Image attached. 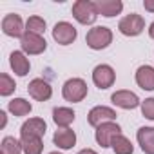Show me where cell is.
Listing matches in <instances>:
<instances>
[{"instance_id": "6da1fadb", "label": "cell", "mask_w": 154, "mask_h": 154, "mask_svg": "<svg viewBox=\"0 0 154 154\" xmlns=\"http://www.w3.org/2000/svg\"><path fill=\"white\" fill-rule=\"evenodd\" d=\"M71 11H72L74 20L82 26H93L96 22V18L100 17L98 9H96V4L91 2V0H76L72 4Z\"/></svg>"}, {"instance_id": "7a4b0ae2", "label": "cell", "mask_w": 154, "mask_h": 154, "mask_svg": "<svg viewBox=\"0 0 154 154\" xmlns=\"http://www.w3.org/2000/svg\"><path fill=\"white\" fill-rule=\"evenodd\" d=\"M62 96L69 103H80L87 98V82L84 78H69L62 87Z\"/></svg>"}, {"instance_id": "3957f363", "label": "cell", "mask_w": 154, "mask_h": 154, "mask_svg": "<svg viewBox=\"0 0 154 154\" xmlns=\"http://www.w3.org/2000/svg\"><path fill=\"white\" fill-rule=\"evenodd\" d=\"M85 44L93 51H102L107 49L112 44V31L105 26H94L93 29L87 31L85 35Z\"/></svg>"}, {"instance_id": "277c9868", "label": "cell", "mask_w": 154, "mask_h": 154, "mask_svg": "<svg viewBox=\"0 0 154 154\" xmlns=\"http://www.w3.org/2000/svg\"><path fill=\"white\" fill-rule=\"evenodd\" d=\"M114 82H116V71L109 63H98L93 69V84L100 91H105V89L112 87Z\"/></svg>"}, {"instance_id": "5b68a950", "label": "cell", "mask_w": 154, "mask_h": 154, "mask_svg": "<svg viewBox=\"0 0 154 154\" xmlns=\"http://www.w3.org/2000/svg\"><path fill=\"white\" fill-rule=\"evenodd\" d=\"M145 29V20L141 15L138 13H131V15H125L120 22H118V31L123 35V36H138L141 35Z\"/></svg>"}, {"instance_id": "8992f818", "label": "cell", "mask_w": 154, "mask_h": 154, "mask_svg": "<svg viewBox=\"0 0 154 154\" xmlns=\"http://www.w3.org/2000/svg\"><path fill=\"white\" fill-rule=\"evenodd\" d=\"M122 134V127L116 123V122H107V123H102L100 127H96L94 131V140L96 143L102 147V149H109L112 140L116 136Z\"/></svg>"}, {"instance_id": "52a82bcc", "label": "cell", "mask_w": 154, "mask_h": 154, "mask_svg": "<svg viewBox=\"0 0 154 154\" xmlns=\"http://www.w3.org/2000/svg\"><path fill=\"white\" fill-rule=\"evenodd\" d=\"M76 38H78V31L71 22H56L53 27V40L60 45H71Z\"/></svg>"}, {"instance_id": "ba28073f", "label": "cell", "mask_w": 154, "mask_h": 154, "mask_svg": "<svg viewBox=\"0 0 154 154\" xmlns=\"http://www.w3.org/2000/svg\"><path fill=\"white\" fill-rule=\"evenodd\" d=\"M47 49V42L44 36L40 35H33V33H26L20 38V51H24L27 56H35V54H42Z\"/></svg>"}, {"instance_id": "9c48e42d", "label": "cell", "mask_w": 154, "mask_h": 154, "mask_svg": "<svg viewBox=\"0 0 154 154\" xmlns=\"http://www.w3.org/2000/svg\"><path fill=\"white\" fill-rule=\"evenodd\" d=\"M2 33L11 38H22L26 35V24L20 15L9 13L2 18Z\"/></svg>"}, {"instance_id": "30bf717a", "label": "cell", "mask_w": 154, "mask_h": 154, "mask_svg": "<svg viewBox=\"0 0 154 154\" xmlns=\"http://www.w3.org/2000/svg\"><path fill=\"white\" fill-rule=\"evenodd\" d=\"M116 111L112 107H107V105H96L89 111L87 114V122L91 127H100L102 123H107V122H114L116 120Z\"/></svg>"}, {"instance_id": "8fae6325", "label": "cell", "mask_w": 154, "mask_h": 154, "mask_svg": "<svg viewBox=\"0 0 154 154\" xmlns=\"http://www.w3.org/2000/svg\"><path fill=\"white\" fill-rule=\"evenodd\" d=\"M27 93L33 100L36 102H47L53 96V87L47 80L44 78H33L27 85Z\"/></svg>"}, {"instance_id": "7c38bea8", "label": "cell", "mask_w": 154, "mask_h": 154, "mask_svg": "<svg viewBox=\"0 0 154 154\" xmlns=\"http://www.w3.org/2000/svg\"><path fill=\"white\" fill-rule=\"evenodd\" d=\"M111 102L116 107L125 109V111H132V109H136V107L141 105V100L138 98V94L132 93V91H127V89H122V91L112 93L111 94Z\"/></svg>"}, {"instance_id": "4fadbf2b", "label": "cell", "mask_w": 154, "mask_h": 154, "mask_svg": "<svg viewBox=\"0 0 154 154\" xmlns=\"http://www.w3.org/2000/svg\"><path fill=\"white\" fill-rule=\"evenodd\" d=\"M47 131V123L44 118H29L20 127V138H44Z\"/></svg>"}, {"instance_id": "5bb4252c", "label": "cell", "mask_w": 154, "mask_h": 154, "mask_svg": "<svg viewBox=\"0 0 154 154\" xmlns=\"http://www.w3.org/2000/svg\"><path fill=\"white\" fill-rule=\"evenodd\" d=\"M9 65H11L13 72L17 76H20V78L27 76V72L31 71V62L24 51H13L9 54Z\"/></svg>"}, {"instance_id": "9a60e30c", "label": "cell", "mask_w": 154, "mask_h": 154, "mask_svg": "<svg viewBox=\"0 0 154 154\" xmlns=\"http://www.w3.org/2000/svg\"><path fill=\"white\" fill-rule=\"evenodd\" d=\"M134 80L138 84L140 89L143 91H154V67L152 65H140L136 69V74H134Z\"/></svg>"}, {"instance_id": "2e32d148", "label": "cell", "mask_w": 154, "mask_h": 154, "mask_svg": "<svg viewBox=\"0 0 154 154\" xmlns=\"http://www.w3.org/2000/svg\"><path fill=\"white\" fill-rule=\"evenodd\" d=\"M53 143L62 149V150H69L76 145V132L67 127V129H58L54 134H53Z\"/></svg>"}, {"instance_id": "e0dca14e", "label": "cell", "mask_w": 154, "mask_h": 154, "mask_svg": "<svg viewBox=\"0 0 154 154\" xmlns=\"http://www.w3.org/2000/svg\"><path fill=\"white\" fill-rule=\"evenodd\" d=\"M96 9L98 15L105 17V18H112L116 15H120L123 11V2L122 0H96Z\"/></svg>"}, {"instance_id": "ac0fdd59", "label": "cell", "mask_w": 154, "mask_h": 154, "mask_svg": "<svg viewBox=\"0 0 154 154\" xmlns=\"http://www.w3.org/2000/svg\"><path fill=\"white\" fill-rule=\"evenodd\" d=\"M136 140L145 154H154V127H140L136 132Z\"/></svg>"}, {"instance_id": "d6986e66", "label": "cell", "mask_w": 154, "mask_h": 154, "mask_svg": "<svg viewBox=\"0 0 154 154\" xmlns=\"http://www.w3.org/2000/svg\"><path fill=\"white\" fill-rule=\"evenodd\" d=\"M76 118V112L71 107H54L53 109V122L58 129H67Z\"/></svg>"}, {"instance_id": "ffe728a7", "label": "cell", "mask_w": 154, "mask_h": 154, "mask_svg": "<svg viewBox=\"0 0 154 154\" xmlns=\"http://www.w3.org/2000/svg\"><path fill=\"white\" fill-rule=\"evenodd\" d=\"M8 111L17 116V118H22V116H27L31 111H33V105L31 102H27L26 98H13L9 103H8Z\"/></svg>"}, {"instance_id": "44dd1931", "label": "cell", "mask_w": 154, "mask_h": 154, "mask_svg": "<svg viewBox=\"0 0 154 154\" xmlns=\"http://www.w3.org/2000/svg\"><path fill=\"white\" fill-rule=\"evenodd\" d=\"M0 154H24L22 141L15 136H4L0 143Z\"/></svg>"}, {"instance_id": "7402d4cb", "label": "cell", "mask_w": 154, "mask_h": 154, "mask_svg": "<svg viewBox=\"0 0 154 154\" xmlns=\"http://www.w3.org/2000/svg\"><path fill=\"white\" fill-rule=\"evenodd\" d=\"M111 149H112L114 154H132V152H134L132 141H131L127 136H123V134H120V136H116V138L112 140Z\"/></svg>"}, {"instance_id": "603a6c76", "label": "cell", "mask_w": 154, "mask_h": 154, "mask_svg": "<svg viewBox=\"0 0 154 154\" xmlns=\"http://www.w3.org/2000/svg\"><path fill=\"white\" fill-rule=\"evenodd\" d=\"M45 27H47L45 20H44L42 17H38V15H33V17H29V18L26 20V33H33V35L44 36Z\"/></svg>"}, {"instance_id": "cb8c5ba5", "label": "cell", "mask_w": 154, "mask_h": 154, "mask_svg": "<svg viewBox=\"0 0 154 154\" xmlns=\"http://www.w3.org/2000/svg\"><path fill=\"white\" fill-rule=\"evenodd\" d=\"M24 154H42L44 152V141L42 138H20Z\"/></svg>"}, {"instance_id": "d4e9b609", "label": "cell", "mask_w": 154, "mask_h": 154, "mask_svg": "<svg viewBox=\"0 0 154 154\" xmlns=\"http://www.w3.org/2000/svg\"><path fill=\"white\" fill-rule=\"evenodd\" d=\"M17 89L15 80L8 72H0V96H11Z\"/></svg>"}, {"instance_id": "484cf974", "label": "cell", "mask_w": 154, "mask_h": 154, "mask_svg": "<svg viewBox=\"0 0 154 154\" xmlns=\"http://www.w3.org/2000/svg\"><path fill=\"white\" fill-rule=\"evenodd\" d=\"M140 107H141V114H143L147 120L154 122V98H145Z\"/></svg>"}, {"instance_id": "4316f807", "label": "cell", "mask_w": 154, "mask_h": 154, "mask_svg": "<svg viewBox=\"0 0 154 154\" xmlns=\"http://www.w3.org/2000/svg\"><path fill=\"white\" fill-rule=\"evenodd\" d=\"M143 8L149 13H154V0H143Z\"/></svg>"}, {"instance_id": "83f0119b", "label": "cell", "mask_w": 154, "mask_h": 154, "mask_svg": "<svg viewBox=\"0 0 154 154\" xmlns=\"http://www.w3.org/2000/svg\"><path fill=\"white\" fill-rule=\"evenodd\" d=\"M0 116H2V123H0V129H4V127L8 125V114H6V111H0Z\"/></svg>"}, {"instance_id": "f1b7e54d", "label": "cell", "mask_w": 154, "mask_h": 154, "mask_svg": "<svg viewBox=\"0 0 154 154\" xmlns=\"http://www.w3.org/2000/svg\"><path fill=\"white\" fill-rule=\"evenodd\" d=\"M76 154H98L94 149H82V150H78Z\"/></svg>"}, {"instance_id": "f546056e", "label": "cell", "mask_w": 154, "mask_h": 154, "mask_svg": "<svg viewBox=\"0 0 154 154\" xmlns=\"http://www.w3.org/2000/svg\"><path fill=\"white\" fill-rule=\"evenodd\" d=\"M149 36H150V38L154 40V22H152V24L149 26Z\"/></svg>"}, {"instance_id": "4dcf8cb0", "label": "cell", "mask_w": 154, "mask_h": 154, "mask_svg": "<svg viewBox=\"0 0 154 154\" xmlns=\"http://www.w3.org/2000/svg\"><path fill=\"white\" fill-rule=\"evenodd\" d=\"M49 154H63V152H58V150H53V152H49Z\"/></svg>"}]
</instances>
